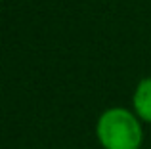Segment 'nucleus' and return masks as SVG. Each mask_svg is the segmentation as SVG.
<instances>
[{
    "label": "nucleus",
    "mask_w": 151,
    "mask_h": 149,
    "mask_svg": "<svg viewBox=\"0 0 151 149\" xmlns=\"http://www.w3.org/2000/svg\"><path fill=\"white\" fill-rule=\"evenodd\" d=\"M134 109L142 120L151 122V78H144L138 84L134 94Z\"/></svg>",
    "instance_id": "nucleus-2"
},
{
    "label": "nucleus",
    "mask_w": 151,
    "mask_h": 149,
    "mask_svg": "<svg viewBox=\"0 0 151 149\" xmlns=\"http://www.w3.org/2000/svg\"><path fill=\"white\" fill-rule=\"evenodd\" d=\"M96 134L103 149H140L144 140L138 117L122 107L101 113L96 124Z\"/></svg>",
    "instance_id": "nucleus-1"
}]
</instances>
